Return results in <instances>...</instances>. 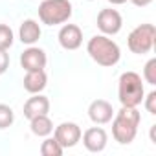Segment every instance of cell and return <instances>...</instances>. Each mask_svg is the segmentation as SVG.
Masks as SVG:
<instances>
[{
  "label": "cell",
  "instance_id": "6da1fadb",
  "mask_svg": "<svg viewBox=\"0 0 156 156\" xmlns=\"http://www.w3.org/2000/svg\"><path fill=\"white\" fill-rule=\"evenodd\" d=\"M110 121H112L114 140L121 145H129L134 141L138 134L141 114L138 112V107H121L118 112H114V118Z\"/></svg>",
  "mask_w": 156,
  "mask_h": 156
},
{
  "label": "cell",
  "instance_id": "7a4b0ae2",
  "mask_svg": "<svg viewBox=\"0 0 156 156\" xmlns=\"http://www.w3.org/2000/svg\"><path fill=\"white\" fill-rule=\"evenodd\" d=\"M87 51L92 57V61H96L99 66H116L121 59V50L119 46L108 39V35H94L88 44H87Z\"/></svg>",
  "mask_w": 156,
  "mask_h": 156
},
{
  "label": "cell",
  "instance_id": "3957f363",
  "mask_svg": "<svg viewBox=\"0 0 156 156\" xmlns=\"http://www.w3.org/2000/svg\"><path fill=\"white\" fill-rule=\"evenodd\" d=\"M145 96L141 75L136 72H123L118 81V99L121 107H140Z\"/></svg>",
  "mask_w": 156,
  "mask_h": 156
},
{
  "label": "cell",
  "instance_id": "277c9868",
  "mask_svg": "<svg viewBox=\"0 0 156 156\" xmlns=\"http://www.w3.org/2000/svg\"><path fill=\"white\" fill-rule=\"evenodd\" d=\"M70 0H42L39 6V19L46 26H59L72 17Z\"/></svg>",
  "mask_w": 156,
  "mask_h": 156
},
{
  "label": "cell",
  "instance_id": "5b68a950",
  "mask_svg": "<svg viewBox=\"0 0 156 156\" xmlns=\"http://www.w3.org/2000/svg\"><path fill=\"white\" fill-rule=\"evenodd\" d=\"M154 37H156V30L152 24H140L129 33L127 46L132 53L143 55L154 48Z\"/></svg>",
  "mask_w": 156,
  "mask_h": 156
},
{
  "label": "cell",
  "instance_id": "8992f818",
  "mask_svg": "<svg viewBox=\"0 0 156 156\" xmlns=\"http://www.w3.org/2000/svg\"><path fill=\"white\" fill-rule=\"evenodd\" d=\"M81 127L73 123V121H64L61 125L55 127V132H53V138L59 141V145L62 149H72L75 147L77 143L81 141Z\"/></svg>",
  "mask_w": 156,
  "mask_h": 156
},
{
  "label": "cell",
  "instance_id": "52a82bcc",
  "mask_svg": "<svg viewBox=\"0 0 156 156\" xmlns=\"http://www.w3.org/2000/svg\"><path fill=\"white\" fill-rule=\"evenodd\" d=\"M121 26H123V19L119 11L107 8L98 13V28L103 35H116L121 31Z\"/></svg>",
  "mask_w": 156,
  "mask_h": 156
},
{
  "label": "cell",
  "instance_id": "ba28073f",
  "mask_svg": "<svg viewBox=\"0 0 156 156\" xmlns=\"http://www.w3.org/2000/svg\"><path fill=\"white\" fill-rule=\"evenodd\" d=\"M59 44L68 50V51H73L77 48H81L83 44V31L79 26H75V24H64L61 30H59Z\"/></svg>",
  "mask_w": 156,
  "mask_h": 156
},
{
  "label": "cell",
  "instance_id": "9c48e42d",
  "mask_svg": "<svg viewBox=\"0 0 156 156\" xmlns=\"http://www.w3.org/2000/svg\"><path fill=\"white\" fill-rule=\"evenodd\" d=\"M48 62L46 51L37 48V46H30L28 50H24L20 53V66L26 72H33V70H44Z\"/></svg>",
  "mask_w": 156,
  "mask_h": 156
},
{
  "label": "cell",
  "instance_id": "30bf717a",
  "mask_svg": "<svg viewBox=\"0 0 156 156\" xmlns=\"http://www.w3.org/2000/svg\"><path fill=\"white\" fill-rule=\"evenodd\" d=\"M81 138H83V145L90 152H101V151H105L107 141H108V136H107L105 129H101V127H90V129H87L85 134H81Z\"/></svg>",
  "mask_w": 156,
  "mask_h": 156
},
{
  "label": "cell",
  "instance_id": "8fae6325",
  "mask_svg": "<svg viewBox=\"0 0 156 156\" xmlns=\"http://www.w3.org/2000/svg\"><path fill=\"white\" fill-rule=\"evenodd\" d=\"M88 118L96 123V125H105L114 118V108L108 101L105 99H96L90 103L88 107Z\"/></svg>",
  "mask_w": 156,
  "mask_h": 156
},
{
  "label": "cell",
  "instance_id": "7c38bea8",
  "mask_svg": "<svg viewBox=\"0 0 156 156\" xmlns=\"http://www.w3.org/2000/svg\"><path fill=\"white\" fill-rule=\"evenodd\" d=\"M48 112H50V99L42 94H33V98H30L24 103V116L28 119L41 114H48Z\"/></svg>",
  "mask_w": 156,
  "mask_h": 156
},
{
  "label": "cell",
  "instance_id": "4fadbf2b",
  "mask_svg": "<svg viewBox=\"0 0 156 156\" xmlns=\"http://www.w3.org/2000/svg\"><path fill=\"white\" fill-rule=\"evenodd\" d=\"M41 35H42V30H41L39 22L33 20V19H26V20L20 24V28H19V39H20L22 44L33 46V44L41 39Z\"/></svg>",
  "mask_w": 156,
  "mask_h": 156
},
{
  "label": "cell",
  "instance_id": "5bb4252c",
  "mask_svg": "<svg viewBox=\"0 0 156 156\" xmlns=\"http://www.w3.org/2000/svg\"><path fill=\"white\" fill-rule=\"evenodd\" d=\"M48 85V75L44 70H33V72H26L24 77V90L30 94H41Z\"/></svg>",
  "mask_w": 156,
  "mask_h": 156
},
{
  "label": "cell",
  "instance_id": "9a60e30c",
  "mask_svg": "<svg viewBox=\"0 0 156 156\" xmlns=\"http://www.w3.org/2000/svg\"><path fill=\"white\" fill-rule=\"evenodd\" d=\"M30 129L35 136L39 138H46L53 132V123L51 119L48 118V114H41V116H35L30 119Z\"/></svg>",
  "mask_w": 156,
  "mask_h": 156
},
{
  "label": "cell",
  "instance_id": "2e32d148",
  "mask_svg": "<svg viewBox=\"0 0 156 156\" xmlns=\"http://www.w3.org/2000/svg\"><path fill=\"white\" fill-rule=\"evenodd\" d=\"M62 151H64V149L59 145V141H57L55 138H48V136H46V140H44L42 145H41V154H42V156H61Z\"/></svg>",
  "mask_w": 156,
  "mask_h": 156
},
{
  "label": "cell",
  "instance_id": "e0dca14e",
  "mask_svg": "<svg viewBox=\"0 0 156 156\" xmlns=\"http://www.w3.org/2000/svg\"><path fill=\"white\" fill-rule=\"evenodd\" d=\"M15 35L8 24H0V50H9L13 46Z\"/></svg>",
  "mask_w": 156,
  "mask_h": 156
},
{
  "label": "cell",
  "instance_id": "ac0fdd59",
  "mask_svg": "<svg viewBox=\"0 0 156 156\" xmlns=\"http://www.w3.org/2000/svg\"><path fill=\"white\" fill-rule=\"evenodd\" d=\"M15 121V112L9 105L0 103V129H8Z\"/></svg>",
  "mask_w": 156,
  "mask_h": 156
},
{
  "label": "cell",
  "instance_id": "d6986e66",
  "mask_svg": "<svg viewBox=\"0 0 156 156\" xmlns=\"http://www.w3.org/2000/svg\"><path fill=\"white\" fill-rule=\"evenodd\" d=\"M143 79L149 85H156V59H149L145 68H143Z\"/></svg>",
  "mask_w": 156,
  "mask_h": 156
},
{
  "label": "cell",
  "instance_id": "ffe728a7",
  "mask_svg": "<svg viewBox=\"0 0 156 156\" xmlns=\"http://www.w3.org/2000/svg\"><path fill=\"white\" fill-rule=\"evenodd\" d=\"M141 103L145 105V108H147L149 114L156 116V92H154V90L149 92L147 96H143V101H141Z\"/></svg>",
  "mask_w": 156,
  "mask_h": 156
},
{
  "label": "cell",
  "instance_id": "44dd1931",
  "mask_svg": "<svg viewBox=\"0 0 156 156\" xmlns=\"http://www.w3.org/2000/svg\"><path fill=\"white\" fill-rule=\"evenodd\" d=\"M9 68V55H8V50H0V75L6 73Z\"/></svg>",
  "mask_w": 156,
  "mask_h": 156
},
{
  "label": "cell",
  "instance_id": "7402d4cb",
  "mask_svg": "<svg viewBox=\"0 0 156 156\" xmlns=\"http://www.w3.org/2000/svg\"><path fill=\"white\" fill-rule=\"evenodd\" d=\"M129 2H132L134 6H138V8H147L152 0H129Z\"/></svg>",
  "mask_w": 156,
  "mask_h": 156
},
{
  "label": "cell",
  "instance_id": "603a6c76",
  "mask_svg": "<svg viewBox=\"0 0 156 156\" xmlns=\"http://www.w3.org/2000/svg\"><path fill=\"white\" fill-rule=\"evenodd\" d=\"M108 2L112 4V6H121V4H125L127 0H108Z\"/></svg>",
  "mask_w": 156,
  "mask_h": 156
}]
</instances>
